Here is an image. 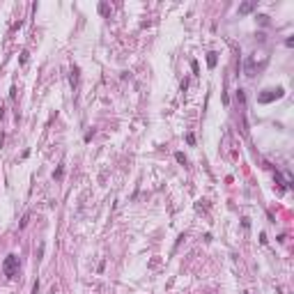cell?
<instances>
[{"instance_id":"obj_1","label":"cell","mask_w":294,"mask_h":294,"mask_svg":"<svg viewBox=\"0 0 294 294\" xmlns=\"http://www.w3.org/2000/svg\"><path fill=\"white\" fill-rule=\"evenodd\" d=\"M2 271H5V276L7 278H14L18 274V257L16 255H7L5 262H2Z\"/></svg>"},{"instance_id":"obj_2","label":"cell","mask_w":294,"mask_h":294,"mask_svg":"<svg viewBox=\"0 0 294 294\" xmlns=\"http://www.w3.org/2000/svg\"><path fill=\"white\" fill-rule=\"evenodd\" d=\"M283 94H285V90H283V87H276V90H264V92L257 97V101H260V104H269V101H274V99H280Z\"/></svg>"},{"instance_id":"obj_3","label":"cell","mask_w":294,"mask_h":294,"mask_svg":"<svg viewBox=\"0 0 294 294\" xmlns=\"http://www.w3.org/2000/svg\"><path fill=\"white\" fill-rule=\"evenodd\" d=\"M253 9H255V2H244L241 7H239V14H248Z\"/></svg>"},{"instance_id":"obj_4","label":"cell","mask_w":294,"mask_h":294,"mask_svg":"<svg viewBox=\"0 0 294 294\" xmlns=\"http://www.w3.org/2000/svg\"><path fill=\"white\" fill-rule=\"evenodd\" d=\"M216 62H218V53H209V55H207V64L214 69V67H216Z\"/></svg>"},{"instance_id":"obj_5","label":"cell","mask_w":294,"mask_h":294,"mask_svg":"<svg viewBox=\"0 0 294 294\" xmlns=\"http://www.w3.org/2000/svg\"><path fill=\"white\" fill-rule=\"evenodd\" d=\"M69 80H71V87H76V85H78V69H76V67L71 69V78H69Z\"/></svg>"},{"instance_id":"obj_6","label":"cell","mask_w":294,"mask_h":294,"mask_svg":"<svg viewBox=\"0 0 294 294\" xmlns=\"http://www.w3.org/2000/svg\"><path fill=\"white\" fill-rule=\"evenodd\" d=\"M237 101H239V104H246V94H244V90H237Z\"/></svg>"},{"instance_id":"obj_7","label":"cell","mask_w":294,"mask_h":294,"mask_svg":"<svg viewBox=\"0 0 294 294\" xmlns=\"http://www.w3.org/2000/svg\"><path fill=\"white\" fill-rule=\"evenodd\" d=\"M175 159H177V163H182V165H186V156H184L182 152H177V154H175Z\"/></svg>"},{"instance_id":"obj_8","label":"cell","mask_w":294,"mask_h":294,"mask_svg":"<svg viewBox=\"0 0 294 294\" xmlns=\"http://www.w3.org/2000/svg\"><path fill=\"white\" fill-rule=\"evenodd\" d=\"M62 175H64V170H62V168H58V170L53 173V177H55V179H62Z\"/></svg>"},{"instance_id":"obj_9","label":"cell","mask_w":294,"mask_h":294,"mask_svg":"<svg viewBox=\"0 0 294 294\" xmlns=\"http://www.w3.org/2000/svg\"><path fill=\"white\" fill-rule=\"evenodd\" d=\"M186 143H189V145H193V143H195V138H193V133H189V136H186Z\"/></svg>"},{"instance_id":"obj_10","label":"cell","mask_w":294,"mask_h":294,"mask_svg":"<svg viewBox=\"0 0 294 294\" xmlns=\"http://www.w3.org/2000/svg\"><path fill=\"white\" fill-rule=\"evenodd\" d=\"M39 292V280H35V285H32V294Z\"/></svg>"}]
</instances>
